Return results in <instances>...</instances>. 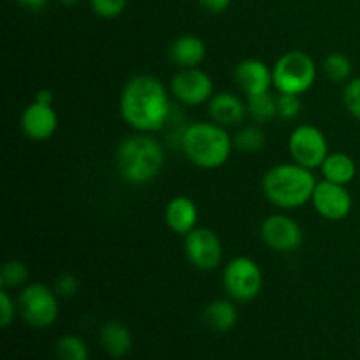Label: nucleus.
I'll return each instance as SVG.
<instances>
[{
    "label": "nucleus",
    "instance_id": "20e7f679",
    "mask_svg": "<svg viewBox=\"0 0 360 360\" xmlns=\"http://www.w3.org/2000/svg\"><path fill=\"white\" fill-rule=\"evenodd\" d=\"M232 136L218 123L197 122L185 129L181 136V150L199 169H220L231 158Z\"/></svg>",
    "mask_w": 360,
    "mask_h": 360
},
{
    "label": "nucleus",
    "instance_id": "a211bd4d",
    "mask_svg": "<svg viewBox=\"0 0 360 360\" xmlns=\"http://www.w3.org/2000/svg\"><path fill=\"white\" fill-rule=\"evenodd\" d=\"M239 320V311L236 304L227 299H217L210 302L202 311V322L207 329L214 333H229L236 327Z\"/></svg>",
    "mask_w": 360,
    "mask_h": 360
},
{
    "label": "nucleus",
    "instance_id": "412c9836",
    "mask_svg": "<svg viewBox=\"0 0 360 360\" xmlns=\"http://www.w3.org/2000/svg\"><path fill=\"white\" fill-rule=\"evenodd\" d=\"M246 98H248V101H246L248 116L253 120V122L266 123L278 116L276 95H273L271 91L252 95V97H246Z\"/></svg>",
    "mask_w": 360,
    "mask_h": 360
},
{
    "label": "nucleus",
    "instance_id": "5701e85b",
    "mask_svg": "<svg viewBox=\"0 0 360 360\" xmlns=\"http://www.w3.org/2000/svg\"><path fill=\"white\" fill-rule=\"evenodd\" d=\"M56 360H90L88 345L76 334H65L55 345Z\"/></svg>",
    "mask_w": 360,
    "mask_h": 360
},
{
    "label": "nucleus",
    "instance_id": "bb28decb",
    "mask_svg": "<svg viewBox=\"0 0 360 360\" xmlns=\"http://www.w3.org/2000/svg\"><path fill=\"white\" fill-rule=\"evenodd\" d=\"M127 4L129 0H90L91 11L104 20H112V18L120 16L125 11Z\"/></svg>",
    "mask_w": 360,
    "mask_h": 360
},
{
    "label": "nucleus",
    "instance_id": "ddd939ff",
    "mask_svg": "<svg viewBox=\"0 0 360 360\" xmlns=\"http://www.w3.org/2000/svg\"><path fill=\"white\" fill-rule=\"evenodd\" d=\"M58 129V116L53 105L32 102L21 115V130L32 141H48Z\"/></svg>",
    "mask_w": 360,
    "mask_h": 360
},
{
    "label": "nucleus",
    "instance_id": "4be33fe9",
    "mask_svg": "<svg viewBox=\"0 0 360 360\" xmlns=\"http://www.w3.org/2000/svg\"><path fill=\"white\" fill-rule=\"evenodd\" d=\"M232 143H234V148H238L239 151L252 155L264 150L267 137L266 132L259 125H246L232 136Z\"/></svg>",
    "mask_w": 360,
    "mask_h": 360
},
{
    "label": "nucleus",
    "instance_id": "423d86ee",
    "mask_svg": "<svg viewBox=\"0 0 360 360\" xmlns=\"http://www.w3.org/2000/svg\"><path fill=\"white\" fill-rule=\"evenodd\" d=\"M21 316L34 329H48L58 316L56 292L42 283H30L20 292L18 297Z\"/></svg>",
    "mask_w": 360,
    "mask_h": 360
},
{
    "label": "nucleus",
    "instance_id": "473e14b6",
    "mask_svg": "<svg viewBox=\"0 0 360 360\" xmlns=\"http://www.w3.org/2000/svg\"><path fill=\"white\" fill-rule=\"evenodd\" d=\"M18 4H21L23 7H28V9H42V7L48 4V0H16Z\"/></svg>",
    "mask_w": 360,
    "mask_h": 360
},
{
    "label": "nucleus",
    "instance_id": "6ab92c4d",
    "mask_svg": "<svg viewBox=\"0 0 360 360\" xmlns=\"http://www.w3.org/2000/svg\"><path fill=\"white\" fill-rule=\"evenodd\" d=\"M101 345L105 354L112 359H122L132 348V334L122 322H105L101 329Z\"/></svg>",
    "mask_w": 360,
    "mask_h": 360
},
{
    "label": "nucleus",
    "instance_id": "dca6fc26",
    "mask_svg": "<svg viewBox=\"0 0 360 360\" xmlns=\"http://www.w3.org/2000/svg\"><path fill=\"white\" fill-rule=\"evenodd\" d=\"M199 220V207L190 197H174L165 206V224L172 232L186 236L197 227Z\"/></svg>",
    "mask_w": 360,
    "mask_h": 360
},
{
    "label": "nucleus",
    "instance_id": "2f4dec72",
    "mask_svg": "<svg viewBox=\"0 0 360 360\" xmlns=\"http://www.w3.org/2000/svg\"><path fill=\"white\" fill-rule=\"evenodd\" d=\"M53 101H55V97H53L51 91L46 90V88H42V90H39L37 94H35V102H41V104L53 105Z\"/></svg>",
    "mask_w": 360,
    "mask_h": 360
},
{
    "label": "nucleus",
    "instance_id": "c85d7f7f",
    "mask_svg": "<svg viewBox=\"0 0 360 360\" xmlns=\"http://www.w3.org/2000/svg\"><path fill=\"white\" fill-rule=\"evenodd\" d=\"M14 315H16V306H14L13 297L9 295L7 288L0 290V326L6 329L13 323Z\"/></svg>",
    "mask_w": 360,
    "mask_h": 360
},
{
    "label": "nucleus",
    "instance_id": "7ed1b4c3",
    "mask_svg": "<svg viewBox=\"0 0 360 360\" xmlns=\"http://www.w3.org/2000/svg\"><path fill=\"white\" fill-rule=\"evenodd\" d=\"M311 169L299 164H280L271 167L262 178V192L273 206L297 210L309 202L316 186Z\"/></svg>",
    "mask_w": 360,
    "mask_h": 360
},
{
    "label": "nucleus",
    "instance_id": "aec40b11",
    "mask_svg": "<svg viewBox=\"0 0 360 360\" xmlns=\"http://www.w3.org/2000/svg\"><path fill=\"white\" fill-rule=\"evenodd\" d=\"M320 169H322L323 179L345 186L354 181L355 174H357V165H355L354 158L347 153H341V151L327 155Z\"/></svg>",
    "mask_w": 360,
    "mask_h": 360
},
{
    "label": "nucleus",
    "instance_id": "72a5a7b5",
    "mask_svg": "<svg viewBox=\"0 0 360 360\" xmlns=\"http://www.w3.org/2000/svg\"><path fill=\"white\" fill-rule=\"evenodd\" d=\"M60 2H62L63 6H76V4H79L81 0H60Z\"/></svg>",
    "mask_w": 360,
    "mask_h": 360
},
{
    "label": "nucleus",
    "instance_id": "4468645a",
    "mask_svg": "<svg viewBox=\"0 0 360 360\" xmlns=\"http://www.w3.org/2000/svg\"><path fill=\"white\" fill-rule=\"evenodd\" d=\"M234 81L246 97L266 94L273 84V69H269L262 60H243L236 65Z\"/></svg>",
    "mask_w": 360,
    "mask_h": 360
},
{
    "label": "nucleus",
    "instance_id": "6e6552de",
    "mask_svg": "<svg viewBox=\"0 0 360 360\" xmlns=\"http://www.w3.org/2000/svg\"><path fill=\"white\" fill-rule=\"evenodd\" d=\"M288 151L295 164L308 169H316L329 155L326 134L315 125H299L288 139Z\"/></svg>",
    "mask_w": 360,
    "mask_h": 360
},
{
    "label": "nucleus",
    "instance_id": "a878e982",
    "mask_svg": "<svg viewBox=\"0 0 360 360\" xmlns=\"http://www.w3.org/2000/svg\"><path fill=\"white\" fill-rule=\"evenodd\" d=\"M276 104H278V116L283 120L297 118L302 108L299 95L281 94V91H278L276 95Z\"/></svg>",
    "mask_w": 360,
    "mask_h": 360
},
{
    "label": "nucleus",
    "instance_id": "9b49d317",
    "mask_svg": "<svg viewBox=\"0 0 360 360\" xmlns=\"http://www.w3.org/2000/svg\"><path fill=\"white\" fill-rule=\"evenodd\" d=\"M171 94L186 105H199L213 97V79L199 67L181 69L171 81Z\"/></svg>",
    "mask_w": 360,
    "mask_h": 360
},
{
    "label": "nucleus",
    "instance_id": "0eeeda50",
    "mask_svg": "<svg viewBox=\"0 0 360 360\" xmlns=\"http://www.w3.org/2000/svg\"><path fill=\"white\" fill-rule=\"evenodd\" d=\"M264 285L259 264L250 257H236L224 269V287L229 297L248 302L260 294Z\"/></svg>",
    "mask_w": 360,
    "mask_h": 360
},
{
    "label": "nucleus",
    "instance_id": "39448f33",
    "mask_svg": "<svg viewBox=\"0 0 360 360\" xmlns=\"http://www.w3.org/2000/svg\"><path fill=\"white\" fill-rule=\"evenodd\" d=\"M315 60L301 49L287 51L273 67V84L281 94H304L315 84Z\"/></svg>",
    "mask_w": 360,
    "mask_h": 360
},
{
    "label": "nucleus",
    "instance_id": "9d476101",
    "mask_svg": "<svg viewBox=\"0 0 360 360\" xmlns=\"http://www.w3.org/2000/svg\"><path fill=\"white\" fill-rule=\"evenodd\" d=\"M260 238L274 252H294L302 245V229L287 214H271L262 221Z\"/></svg>",
    "mask_w": 360,
    "mask_h": 360
},
{
    "label": "nucleus",
    "instance_id": "c756f323",
    "mask_svg": "<svg viewBox=\"0 0 360 360\" xmlns=\"http://www.w3.org/2000/svg\"><path fill=\"white\" fill-rule=\"evenodd\" d=\"M79 290V281L74 274L63 273L56 278L55 281V292L56 295H62V297H72L76 295V292Z\"/></svg>",
    "mask_w": 360,
    "mask_h": 360
},
{
    "label": "nucleus",
    "instance_id": "f8f14e48",
    "mask_svg": "<svg viewBox=\"0 0 360 360\" xmlns=\"http://www.w3.org/2000/svg\"><path fill=\"white\" fill-rule=\"evenodd\" d=\"M311 204L322 218L329 221H340L350 214L354 202H352V195L347 186L323 179L316 183Z\"/></svg>",
    "mask_w": 360,
    "mask_h": 360
},
{
    "label": "nucleus",
    "instance_id": "7c9ffc66",
    "mask_svg": "<svg viewBox=\"0 0 360 360\" xmlns=\"http://www.w3.org/2000/svg\"><path fill=\"white\" fill-rule=\"evenodd\" d=\"M232 0H199L200 7L211 14H221L229 9Z\"/></svg>",
    "mask_w": 360,
    "mask_h": 360
},
{
    "label": "nucleus",
    "instance_id": "f3484780",
    "mask_svg": "<svg viewBox=\"0 0 360 360\" xmlns=\"http://www.w3.org/2000/svg\"><path fill=\"white\" fill-rule=\"evenodd\" d=\"M206 44L200 37L192 34L181 35L169 48V58L181 69L199 67L206 58Z\"/></svg>",
    "mask_w": 360,
    "mask_h": 360
},
{
    "label": "nucleus",
    "instance_id": "393cba45",
    "mask_svg": "<svg viewBox=\"0 0 360 360\" xmlns=\"http://www.w3.org/2000/svg\"><path fill=\"white\" fill-rule=\"evenodd\" d=\"M28 267L21 260H7L0 271V287L16 288L28 280Z\"/></svg>",
    "mask_w": 360,
    "mask_h": 360
},
{
    "label": "nucleus",
    "instance_id": "2eb2a0df",
    "mask_svg": "<svg viewBox=\"0 0 360 360\" xmlns=\"http://www.w3.org/2000/svg\"><path fill=\"white\" fill-rule=\"evenodd\" d=\"M207 112L214 123L227 129V127H236L245 122V118L248 116V108L236 94L220 91L210 98Z\"/></svg>",
    "mask_w": 360,
    "mask_h": 360
},
{
    "label": "nucleus",
    "instance_id": "f257e3e1",
    "mask_svg": "<svg viewBox=\"0 0 360 360\" xmlns=\"http://www.w3.org/2000/svg\"><path fill=\"white\" fill-rule=\"evenodd\" d=\"M120 112L130 129L151 134L164 129L171 115L165 84L151 74H137L127 81L120 97Z\"/></svg>",
    "mask_w": 360,
    "mask_h": 360
},
{
    "label": "nucleus",
    "instance_id": "b1692460",
    "mask_svg": "<svg viewBox=\"0 0 360 360\" xmlns=\"http://www.w3.org/2000/svg\"><path fill=\"white\" fill-rule=\"evenodd\" d=\"M352 70H354L352 60L347 55H343V53H330L323 60V72H326V76L333 83L348 81L352 76Z\"/></svg>",
    "mask_w": 360,
    "mask_h": 360
},
{
    "label": "nucleus",
    "instance_id": "1a4fd4ad",
    "mask_svg": "<svg viewBox=\"0 0 360 360\" xmlns=\"http://www.w3.org/2000/svg\"><path fill=\"white\" fill-rule=\"evenodd\" d=\"M185 253L193 267L200 271H213L224 259V245L214 231L195 227L185 236Z\"/></svg>",
    "mask_w": 360,
    "mask_h": 360
},
{
    "label": "nucleus",
    "instance_id": "f03ea898",
    "mask_svg": "<svg viewBox=\"0 0 360 360\" xmlns=\"http://www.w3.org/2000/svg\"><path fill=\"white\" fill-rule=\"evenodd\" d=\"M164 162L165 151L160 141L144 132L123 139L116 151L120 174L130 185H148L157 179Z\"/></svg>",
    "mask_w": 360,
    "mask_h": 360
},
{
    "label": "nucleus",
    "instance_id": "cd10ccee",
    "mask_svg": "<svg viewBox=\"0 0 360 360\" xmlns=\"http://www.w3.org/2000/svg\"><path fill=\"white\" fill-rule=\"evenodd\" d=\"M343 102L347 111L360 120V77H354L347 83L343 91Z\"/></svg>",
    "mask_w": 360,
    "mask_h": 360
}]
</instances>
